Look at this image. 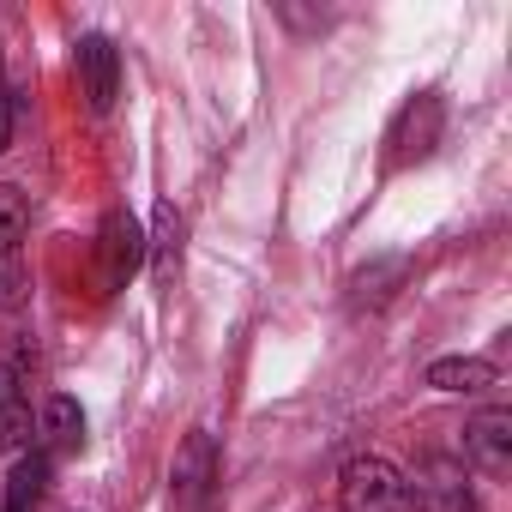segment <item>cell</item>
I'll list each match as a JSON object with an SVG mask.
<instances>
[{"label": "cell", "instance_id": "14", "mask_svg": "<svg viewBox=\"0 0 512 512\" xmlns=\"http://www.w3.org/2000/svg\"><path fill=\"white\" fill-rule=\"evenodd\" d=\"M25 302V272H19V253L0 260V308H19Z\"/></svg>", "mask_w": 512, "mask_h": 512}, {"label": "cell", "instance_id": "2", "mask_svg": "<svg viewBox=\"0 0 512 512\" xmlns=\"http://www.w3.org/2000/svg\"><path fill=\"white\" fill-rule=\"evenodd\" d=\"M211 482H217V446H211L205 428H193V434L181 440V452H175V482H169L175 512H205Z\"/></svg>", "mask_w": 512, "mask_h": 512}, {"label": "cell", "instance_id": "3", "mask_svg": "<svg viewBox=\"0 0 512 512\" xmlns=\"http://www.w3.org/2000/svg\"><path fill=\"white\" fill-rule=\"evenodd\" d=\"M404 500L416 512H482V500L470 494L458 464H422L416 482H404Z\"/></svg>", "mask_w": 512, "mask_h": 512}, {"label": "cell", "instance_id": "4", "mask_svg": "<svg viewBox=\"0 0 512 512\" xmlns=\"http://www.w3.org/2000/svg\"><path fill=\"white\" fill-rule=\"evenodd\" d=\"M464 452H470L476 470L506 476V470H512V410H482V416L464 428Z\"/></svg>", "mask_w": 512, "mask_h": 512}, {"label": "cell", "instance_id": "5", "mask_svg": "<svg viewBox=\"0 0 512 512\" xmlns=\"http://www.w3.org/2000/svg\"><path fill=\"white\" fill-rule=\"evenodd\" d=\"M440 121H446L440 97H416L392 127V163H422L434 151V139H440Z\"/></svg>", "mask_w": 512, "mask_h": 512}, {"label": "cell", "instance_id": "11", "mask_svg": "<svg viewBox=\"0 0 512 512\" xmlns=\"http://www.w3.org/2000/svg\"><path fill=\"white\" fill-rule=\"evenodd\" d=\"M25 434H31V410L19 398V374L0 362V446H19Z\"/></svg>", "mask_w": 512, "mask_h": 512}, {"label": "cell", "instance_id": "13", "mask_svg": "<svg viewBox=\"0 0 512 512\" xmlns=\"http://www.w3.org/2000/svg\"><path fill=\"white\" fill-rule=\"evenodd\" d=\"M175 266H181V217L175 205H157V284L163 290L175 284Z\"/></svg>", "mask_w": 512, "mask_h": 512}, {"label": "cell", "instance_id": "6", "mask_svg": "<svg viewBox=\"0 0 512 512\" xmlns=\"http://www.w3.org/2000/svg\"><path fill=\"white\" fill-rule=\"evenodd\" d=\"M139 260H145L139 223H133L127 211H109V217H103V284H109V290H121V284L139 272Z\"/></svg>", "mask_w": 512, "mask_h": 512}, {"label": "cell", "instance_id": "1", "mask_svg": "<svg viewBox=\"0 0 512 512\" xmlns=\"http://www.w3.org/2000/svg\"><path fill=\"white\" fill-rule=\"evenodd\" d=\"M344 512H398L404 506V476L386 458H350L344 482H338Z\"/></svg>", "mask_w": 512, "mask_h": 512}, {"label": "cell", "instance_id": "15", "mask_svg": "<svg viewBox=\"0 0 512 512\" xmlns=\"http://www.w3.org/2000/svg\"><path fill=\"white\" fill-rule=\"evenodd\" d=\"M13 139V97H7V79H0V151Z\"/></svg>", "mask_w": 512, "mask_h": 512}, {"label": "cell", "instance_id": "7", "mask_svg": "<svg viewBox=\"0 0 512 512\" xmlns=\"http://www.w3.org/2000/svg\"><path fill=\"white\" fill-rule=\"evenodd\" d=\"M79 85H85L91 109H115V97H121V55H115L109 37H85L79 43Z\"/></svg>", "mask_w": 512, "mask_h": 512}, {"label": "cell", "instance_id": "8", "mask_svg": "<svg viewBox=\"0 0 512 512\" xmlns=\"http://www.w3.org/2000/svg\"><path fill=\"white\" fill-rule=\"evenodd\" d=\"M85 446V416L73 398H49L43 404V458H61V452H79Z\"/></svg>", "mask_w": 512, "mask_h": 512}, {"label": "cell", "instance_id": "10", "mask_svg": "<svg viewBox=\"0 0 512 512\" xmlns=\"http://www.w3.org/2000/svg\"><path fill=\"white\" fill-rule=\"evenodd\" d=\"M43 494H49V458H43V452H25V458L13 464V476H7V506H13V512H31Z\"/></svg>", "mask_w": 512, "mask_h": 512}, {"label": "cell", "instance_id": "12", "mask_svg": "<svg viewBox=\"0 0 512 512\" xmlns=\"http://www.w3.org/2000/svg\"><path fill=\"white\" fill-rule=\"evenodd\" d=\"M25 229H31V205H25V193H19V187H0V260H13V253H19Z\"/></svg>", "mask_w": 512, "mask_h": 512}, {"label": "cell", "instance_id": "9", "mask_svg": "<svg viewBox=\"0 0 512 512\" xmlns=\"http://www.w3.org/2000/svg\"><path fill=\"white\" fill-rule=\"evenodd\" d=\"M428 386L434 392H482V386H494V362H482V356H446V362L428 368Z\"/></svg>", "mask_w": 512, "mask_h": 512}]
</instances>
